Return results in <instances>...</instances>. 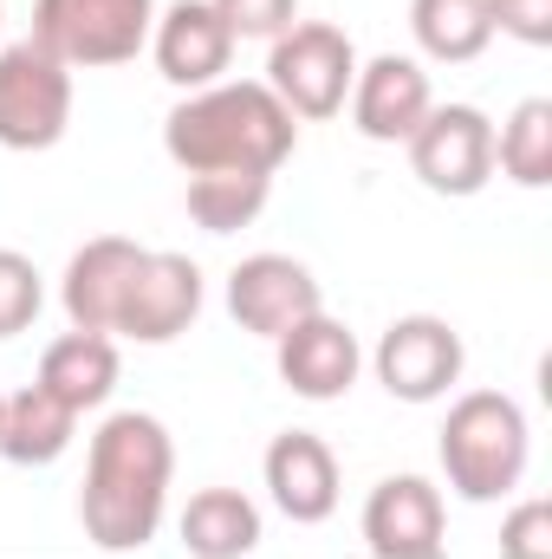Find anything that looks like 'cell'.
Segmentation results:
<instances>
[{"instance_id":"obj_1","label":"cell","mask_w":552,"mask_h":559,"mask_svg":"<svg viewBox=\"0 0 552 559\" xmlns=\"http://www.w3.org/2000/svg\"><path fill=\"white\" fill-rule=\"evenodd\" d=\"M169 475H176L169 429L156 417H143V411L111 417L92 436V462H85V495H79L85 534L105 554H143L156 540Z\"/></svg>"},{"instance_id":"obj_2","label":"cell","mask_w":552,"mask_h":559,"mask_svg":"<svg viewBox=\"0 0 552 559\" xmlns=\"http://www.w3.org/2000/svg\"><path fill=\"white\" fill-rule=\"evenodd\" d=\"M163 143L189 176H208V169L274 176L292 150V111L267 85H208L169 111Z\"/></svg>"},{"instance_id":"obj_3","label":"cell","mask_w":552,"mask_h":559,"mask_svg":"<svg viewBox=\"0 0 552 559\" xmlns=\"http://www.w3.org/2000/svg\"><path fill=\"white\" fill-rule=\"evenodd\" d=\"M442 468L461 501H501L527 475V417L501 391H468L442 423Z\"/></svg>"},{"instance_id":"obj_4","label":"cell","mask_w":552,"mask_h":559,"mask_svg":"<svg viewBox=\"0 0 552 559\" xmlns=\"http://www.w3.org/2000/svg\"><path fill=\"white\" fill-rule=\"evenodd\" d=\"M156 0H33V46L72 66H124L149 39Z\"/></svg>"},{"instance_id":"obj_5","label":"cell","mask_w":552,"mask_h":559,"mask_svg":"<svg viewBox=\"0 0 552 559\" xmlns=\"http://www.w3.org/2000/svg\"><path fill=\"white\" fill-rule=\"evenodd\" d=\"M351 79H358V52H351V39L338 26L305 20V26H286L274 39L267 92H274L292 118H338Z\"/></svg>"},{"instance_id":"obj_6","label":"cell","mask_w":552,"mask_h":559,"mask_svg":"<svg viewBox=\"0 0 552 559\" xmlns=\"http://www.w3.org/2000/svg\"><path fill=\"white\" fill-rule=\"evenodd\" d=\"M72 124V72L20 39L0 52V143L7 150H52Z\"/></svg>"},{"instance_id":"obj_7","label":"cell","mask_w":552,"mask_h":559,"mask_svg":"<svg viewBox=\"0 0 552 559\" xmlns=\"http://www.w3.org/2000/svg\"><path fill=\"white\" fill-rule=\"evenodd\" d=\"M410 169L435 195H481L494 176V124L475 105H442L410 131Z\"/></svg>"},{"instance_id":"obj_8","label":"cell","mask_w":552,"mask_h":559,"mask_svg":"<svg viewBox=\"0 0 552 559\" xmlns=\"http://www.w3.org/2000/svg\"><path fill=\"white\" fill-rule=\"evenodd\" d=\"M461 365H468L461 332H455L448 319H435V312L397 319V325L384 332V345H377V378H384V391L404 397V404H435V397H448V384L461 378Z\"/></svg>"},{"instance_id":"obj_9","label":"cell","mask_w":552,"mask_h":559,"mask_svg":"<svg viewBox=\"0 0 552 559\" xmlns=\"http://www.w3.org/2000/svg\"><path fill=\"white\" fill-rule=\"evenodd\" d=\"M228 312L254 338H286L299 319L319 312V280L292 254H254V261H241L228 274Z\"/></svg>"},{"instance_id":"obj_10","label":"cell","mask_w":552,"mask_h":559,"mask_svg":"<svg viewBox=\"0 0 552 559\" xmlns=\"http://www.w3.org/2000/svg\"><path fill=\"white\" fill-rule=\"evenodd\" d=\"M195 312H202V267L189 254H143L124 312H118V338L169 345L195 325Z\"/></svg>"},{"instance_id":"obj_11","label":"cell","mask_w":552,"mask_h":559,"mask_svg":"<svg viewBox=\"0 0 552 559\" xmlns=\"http://www.w3.org/2000/svg\"><path fill=\"white\" fill-rule=\"evenodd\" d=\"M279 345V384L292 391V397H305V404H338L351 384H358V365H364V352H358V338L338 325V319H325V312H312V319H299Z\"/></svg>"},{"instance_id":"obj_12","label":"cell","mask_w":552,"mask_h":559,"mask_svg":"<svg viewBox=\"0 0 552 559\" xmlns=\"http://www.w3.org/2000/svg\"><path fill=\"white\" fill-rule=\"evenodd\" d=\"M442 495L422 475H391L364 508V547L377 559H435L442 554Z\"/></svg>"},{"instance_id":"obj_13","label":"cell","mask_w":552,"mask_h":559,"mask_svg":"<svg viewBox=\"0 0 552 559\" xmlns=\"http://www.w3.org/2000/svg\"><path fill=\"white\" fill-rule=\"evenodd\" d=\"M143 267V248L124 235H98L72 254L65 267V312H72V332H118V312H124V293Z\"/></svg>"},{"instance_id":"obj_14","label":"cell","mask_w":552,"mask_h":559,"mask_svg":"<svg viewBox=\"0 0 552 559\" xmlns=\"http://www.w3.org/2000/svg\"><path fill=\"white\" fill-rule=\"evenodd\" d=\"M429 72L416 59H371L358 79H351V118L371 143H410V131L429 118Z\"/></svg>"},{"instance_id":"obj_15","label":"cell","mask_w":552,"mask_h":559,"mask_svg":"<svg viewBox=\"0 0 552 559\" xmlns=\"http://www.w3.org/2000/svg\"><path fill=\"white\" fill-rule=\"evenodd\" d=\"M235 59V33L208 0H176L156 26V66L182 92H208Z\"/></svg>"},{"instance_id":"obj_16","label":"cell","mask_w":552,"mask_h":559,"mask_svg":"<svg viewBox=\"0 0 552 559\" xmlns=\"http://www.w3.org/2000/svg\"><path fill=\"white\" fill-rule=\"evenodd\" d=\"M267 488H274L286 521L319 527L338 508V455L312 429H286V436H274V449H267Z\"/></svg>"},{"instance_id":"obj_17","label":"cell","mask_w":552,"mask_h":559,"mask_svg":"<svg viewBox=\"0 0 552 559\" xmlns=\"http://www.w3.org/2000/svg\"><path fill=\"white\" fill-rule=\"evenodd\" d=\"M39 391H52L65 411H98L118 391V345L105 332H65L39 358Z\"/></svg>"},{"instance_id":"obj_18","label":"cell","mask_w":552,"mask_h":559,"mask_svg":"<svg viewBox=\"0 0 552 559\" xmlns=\"http://www.w3.org/2000/svg\"><path fill=\"white\" fill-rule=\"evenodd\" d=\"M72 429H79V411H65L52 391L26 384L20 397H7L0 411V455L13 468H46L72 449Z\"/></svg>"},{"instance_id":"obj_19","label":"cell","mask_w":552,"mask_h":559,"mask_svg":"<svg viewBox=\"0 0 552 559\" xmlns=\"http://www.w3.org/2000/svg\"><path fill=\"white\" fill-rule=\"evenodd\" d=\"M261 547V514L235 488H202L182 508V554L189 559H248Z\"/></svg>"},{"instance_id":"obj_20","label":"cell","mask_w":552,"mask_h":559,"mask_svg":"<svg viewBox=\"0 0 552 559\" xmlns=\"http://www.w3.org/2000/svg\"><path fill=\"white\" fill-rule=\"evenodd\" d=\"M416 46L442 66H468L494 39V0H416L410 7Z\"/></svg>"},{"instance_id":"obj_21","label":"cell","mask_w":552,"mask_h":559,"mask_svg":"<svg viewBox=\"0 0 552 559\" xmlns=\"http://www.w3.org/2000/svg\"><path fill=\"white\" fill-rule=\"evenodd\" d=\"M267 189H274V176H254V169H208V176L189 182V215H195V228H208V235H235V228H248V222L267 209Z\"/></svg>"},{"instance_id":"obj_22","label":"cell","mask_w":552,"mask_h":559,"mask_svg":"<svg viewBox=\"0 0 552 559\" xmlns=\"http://www.w3.org/2000/svg\"><path fill=\"white\" fill-rule=\"evenodd\" d=\"M494 163L520 182V189H547L552 182V98H527L507 131L494 143Z\"/></svg>"},{"instance_id":"obj_23","label":"cell","mask_w":552,"mask_h":559,"mask_svg":"<svg viewBox=\"0 0 552 559\" xmlns=\"http://www.w3.org/2000/svg\"><path fill=\"white\" fill-rule=\"evenodd\" d=\"M39 299H46V286H39V267H33L26 254L0 248V338L26 332V325L39 319Z\"/></svg>"},{"instance_id":"obj_24","label":"cell","mask_w":552,"mask_h":559,"mask_svg":"<svg viewBox=\"0 0 552 559\" xmlns=\"http://www.w3.org/2000/svg\"><path fill=\"white\" fill-rule=\"evenodd\" d=\"M208 7L228 20L235 39H279L299 13V0H208Z\"/></svg>"},{"instance_id":"obj_25","label":"cell","mask_w":552,"mask_h":559,"mask_svg":"<svg viewBox=\"0 0 552 559\" xmlns=\"http://www.w3.org/2000/svg\"><path fill=\"white\" fill-rule=\"evenodd\" d=\"M501 559H552V508L547 501H527V508L507 521Z\"/></svg>"},{"instance_id":"obj_26","label":"cell","mask_w":552,"mask_h":559,"mask_svg":"<svg viewBox=\"0 0 552 559\" xmlns=\"http://www.w3.org/2000/svg\"><path fill=\"white\" fill-rule=\"evenodd\" d=\"M494 33H514L520 46H552V0H494Z\"/></svg>"},{"instance_id":"obj_27","label":"cell","mask_w":552,"mask_h":559,"mask_svg":"<svg viewBox=\"0 0 552 559\" xmlns=\"http://www.w3.org/2000/svg\"><path fill=\"white\" fill-rule=\"evenodd\" d=\"M0 411H7V397H0Z\"/></svg>"}]
</instances>
